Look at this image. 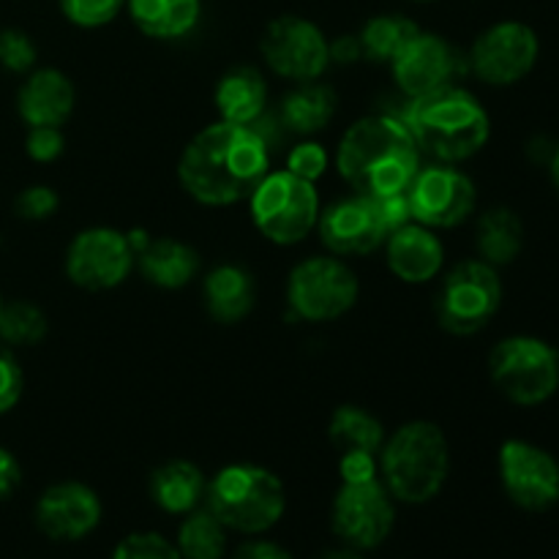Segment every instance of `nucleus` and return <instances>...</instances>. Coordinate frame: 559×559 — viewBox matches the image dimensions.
Returning a JSON list of instances; mask_svg holds the SVG:
<instances>
[{
	"instance_id": "1",
	"label": "nucleus",
	"mask_w": 559,
	"mask_h": 559,
	"mask_svg": "<svg viewBox=\"0 0 559 559\" xmlns=\"http://www.w3.org/2000/svg\"><path fill=\"white\" fill-rule=\"evenodd\" d=\"M271 173V145L257 126L216 123L191 136L178 158L186 194L207 207H227L254 194Z\"/></svg>"
},
{
	"instance_id": "2",
	"label": "nucleus",
	"mask_w": 559,
	"mask_h": 559,
	"mask_svg": "<svg viewBox=\"0 0 559 559\" xmlns=\"http://www.w3.org/2000/svg\"><path fill=\"white\" fill-rule=\"evenodd\" d=\"M420 156L424 153L402 118L366 115L344 131L336 169L355 194L382 200L407 191L420 169Z\"/></svg>"
},
{
	"instance_id": "3",
	"label": "nucleus",
	"mask_w": 559,
	"mask_h": 559,
	"mask_svg": "<svg viewBox=\"0 0 559 559\" xmlns=\"http://www.w3.org/2000/svg\"><path fill=\"white\" fill-rule=\"evenodd\" d=\"M420 153L437 164H462L478 156L491 136V118L478 96L459 85L440 87L429 96L409 98L402 115Z\"/></svg>"
},
{
	"instance_id": "4",
	"label": "nucleus",
	"mask_w": 559,
	"mask_h": 559,
	"mask_svg": "<svg viewBox=\"0 0 559 559\" xmlns=\"http://www.w3.org/2000/svg\"><path fill=\"white\" fill-rule=\"evenodd\" d=\"M380 478L391 497L404 506L435 500L451 475V448L445 431L431 420L399 426L380 451Z\"/></svg>"
},
{
	"instance_id": "5",
	"label": "nucleus",
	"mask_w": 559,
	"mask_h": 559,
	"mask_svg": "<svg viewBox=\"0 0 559 559\" xmlns=\"http://www.w3.org/2000/svg\"><path fill=\"white\" fill-rule=\"evenodd\" d=\"M205 508L233 533L262 535L282 522L287 491L282 478L267 467L227 464L207 480Z\"/></svg>"
},
{
	"instance_id": "6",
	"label": "nucleus",
	"mask_w": 559,
	"mask_h": 559,
	"mask_svg": "<svg viewBox=\"0 0 559 559\" xmlns=\"http://www.w3.org/2000/svg\"><path fill=\"white\" fill-rule=\"evenodd\" d=\"M489 377L516 407H540L559 388V353L538 336H508L491 349Z\"/></svg>"
},
{
	"instance_id": "7",
	"label": "nucleus",
	"mask_w": 559,
	"mask_h": 559,
	"mask_svg": "<svg viewBox=\"0 0 559 559\" xmlns=\"http://www.w3.org/2000/svg\"><path fill=\"white\" fill-rule=\"evenodd\" d=\"M249 205L254 227L262 238L276 246L300 243L320 222L317 186L287 169L267 173L249 197Z\"/></svg>"
},
{
	"instance_id": "8",
	"label": "nucleus",
	"mask_w": 559,
	"mask_h": 559,
	"mask_svg": "<svg viewBox=\"0 0 559 559\" xmlns=\"http://www.w3.org/2000/svg\"><path fill=\"white\" fill-rule=\"evenodd\" d=\"M500 306L502 282L497 267L484 260H464L442 278L435 314L451 336H475L495 320Z\"/></svg>"
},
{
	"instance_id": "9",
	"label": "nucleus",
	"mask_w": 559,
	"mask_h": 559,
	"mask_svg": "<svg viewBox=\"0 0 559 559\" xmlns=\"http://www.w3.org/2000/svg\"><path fill=\"white\" fill-rule=\"evenodd\" d=\"M360 284L336 254L309 257L287 278V304L306 322H333L358 304Z\"/></svg>"
},
{
	"instance_id": "10",
	"label": "nucleus",
	"mask_w": 559,
	"mask_h": 559,
	"mask_svg": "<svg viewBox=\"0 0 559 559\" xmlns=\"http://www.w3.org/2000/svg\"><path fill=\"white\" fill-rule=\"evenodd\" d=\"M333 535L344 546L371 551L391 538L396 527V500L382 478L342 480L331 508Z\"/></svg>"
},
{
	"instance_id": "11",
	"label": "nucleus",
	"mask_w": 559,
	"mask_h": 559,
	"mask_svg": "<svg viewBox=\"0 0 559 559\" xmlns=\"http://www.w3.org/2000/svg\"><path fill=\"white\" fill-rule=\"evenodd\" d=\"M540 58V38L527 22L502 20L475 38L467 55V69L484 85L511 87L530 76Z\"/></svg>"
},
{
	"instance_id": "12",
	"label": "nucleus",
	"mask_w": 559,
	"mask_h": 559,
	"mask_svg": "<svg viewBox=\"0 0 559 559\" xmlns=\"http://www.w3.org/2000/svg\"><path fill=\"white\" fill-rule=\"evenodd\" d=\"M267 69L293 82H314L331 66V41L317 22L284 14L267 22L260 38Z\"/></svg>"
},
{
	"instance_id": "13",
	"label": "nucleus",
	"mask_w": 559,
	"mask_h": 559,
	"mask_svg": "<svg viewBox=\"0 0 559 559\" xmlns=\"http://www.w3.org/2000/svg\"><path fill=\"white\" fill-rule=\"evenodd\" d=\"M409 216L429 229H451L467 222L478 205V189L473 178L456 164H429L420 167L407 186Z\"/></svg>"
},
{
	"instance_id": "14",
	"label": "nucleus",
	"mask_w": 559,
	"mask_h": 559,
	"mask_svg": "<svg viewBox=\"0 0 559 559\" xmlns=\"http://www.w3.org/2000/svg\"><path fill=\"white\" fill-rule=\"evenodd\" d=\"M136 257L126 233L115 227H87L66 249V276L87 293H107L129 278Z\"/></svg>"
},
{
	"instance_id": "15",
	"label": "nucleus",
	"mask_w": 559,
	"mask_h": 559,
	"mask_svg": "<svg viewBox=\"0 0 559 559\" xmlns=\"http://www.w3.org/2000/svg\"><path fill=\"white\" fill-rule=\"evenodd\" d=\"M500 484L522 511L544 513L559 502V462L527 440H506L497 453Z\"/></svg>"
},
{
	"instance_id": "16",
	"label": "nucleus",
	"mask_w": 559,
	"mask_h": 559,
	"mask_svg": "<svg viewBox=\"0 0 559 559\" xmlns=\"http://www.w3.org/2000/svg\"><path fill=\"white\" fill-rule=\"evenodd\" d=\"M391 71L399 91L409 102V98L429 96L440 87L456 85L453 80L467 71V58L440 33L418 31V36L409 38L407 47L393 58Z\"/></svg>"
},
{
	"instance_id": "17",
	"label": "nucleus",
	"mask_w": 559,
	"mask_h": 559,
	"mask_svg": "<svg viewBox=\"0 0 559 559\" xmlns=\"http://www.w3.org/2000/svg\"><path fill=\"white\" fill-rule=\"evenodd\" d=\"M104 506L96 489L80 480H60L47 486L33 508L38 533L58 544H76L102 524Z\"/></svg>"
},
{
	"instance_id": "18",
	"label": "nucleus",
	"mask_w": 559,
	"mask_h": 559,
	"mask_svg": "<svg viewBox=\"0 0 559 559\" xmlns=\"http://www.w3.org/2000/svg\"><path fill=\"white\" fill-rule=\"evenodd\" d=\"M322 246L336 257H366L385 246L391 235L385 218H382L380 202L371 197L353 194L338 200L320 213L317 222Z\"/></svg>"
},
{
	"instance_id": "19",
	"label": "nucleus",
	"mask_w": 559,
	"mask_h": 559,
	"mask_svg": "<svg viewBox=\"0 0 559 559\" xmlns=\"http://www.w3.org/2000/svg\"><path fill=\"white\" fill-rule=\"evenodd\" d=\"M74 82L69 80V74L52 69V66L33 69L31 74H25L14 96V109L27 129L31 126H58V129H63L66 120L74 112Z\"/></svg>"
},
{
	"instance_id": "20",
	"label": "nucleus",
	"mask_w": 559,
	"mask_h": 559,
	"mask_svg": "<svg viewBox=\"0 0 559 559\" xmlns=\"http://www.w3.org/2000/svg\"><path fill=\"white\" fill-rule=\"evenodd\" d=\"M385 262L399 282L426 284L442 271L445 249L435 229L409 222L385 238Z\"/></svg>"
},
{
	"instance_id": "21",
	"label": "nucleus",
	"mask_w": 559,
	"mask_h": 559,
	"mask_svg": "<svg viewBox=\"0 0 559 559\" xmlns=\"http://www.w3.org/2000/svg\"><path fill=\"white\" fill-rule=\"evenodd\" d=\"M202 300L211 320L218 325H238L254 311L257 284L246 267L224 262L216 265L202 282Z\"/></svg>"
},
{
	"instance_id": "22",
	"label": "nucleus",
	"mask_w": 559,
	"mask_h": 559,
	"mask_svg": "<svg viewBox=\"0 0 559 559\" xmlns=\"http://www.w3.org/2000/svg\"><path fill=\"white\" fill-rule=\"evenodd\" d=\"M205 473L189 459H169L158 464L147 478V495L158 511L169 516H186L205 500Z\"/></svg>"
},
{
	"instance_id": "23",
	"label": "nucleus",
	"mask_w": 559,
	"mask_h": 559,
	"mask_svg": "<svg viewBox=\"0 0 559 559\" xmlns=\"http://www.w3.org/2000/svg\"><path fill=\"white\" fill-rule=\"evenodd\" d=\"M338 98L331 85L322 82H298V87L282 98L278 107V123L284 131L298 136H314L331 126L333 115H336Z\"/></svg>"
},
{
	"instance_id": "24",
	"label": "nucleus",
	"mask_w": 559,
	"mask_h": 559,
	"mask_svg": "<svg viewBox=\"0 0 559 559\" xmlns=\"http://www.w3.org/2000/svg\"><path fill=\"white\" fill-rule=\"evenodd\" d=\"M142 276L158 289H183L200 271V254L178 238H151L136 254Z\"/></svg>"
},
{
	"instance_id": "25",
	"label": "nucleus",
	"mask_w": 559,
	"mask_h": 559,
	"mask_svg": "<svg viewBox=\"0 0 559 559\" xmlns=\"http://www.w3.org/2000/svg\"><path fill=\"white\" fill-rule=\"evenodd\" d=\"M136 31L158 41L189 36L202 16V0H126Z\"/></svg>"
},
{
	"instance_id": "26",
	"label": "nucleus",
	"mask_w": 559,
	"mask_h": 559,
	"mask_svg": "<svg viewBox=\"0 0 559 559\" xmlns=\"http://www.w3.org/2000/svg\"><path fill=\"white\" fill-rule=\"evenodd\" d=\"M213 104H216L218 115L227 123L254 126L262 118L267 104L265 76L257 69H251V66H238V69L227 71L218 80Z\"/></svg>"
},
{
	"instance_id": "27",
	"label": "nucleus",
	"mask_w": 559,
	"mask_h": 559,
	"mask_svg": "<svg viewBox=\"0 0 559 559\" xmlns=\"http://www.w3.org/2000/svg\"><path fill=\"white\" fill-rule=\"evenodd\" d=\"M475 249L478 260L489 262L491 267L511 265L524 249V224L519 213L506 205L489 207L475 227Z\"/></svg>"
},
{
	"instance_id": "28",
	"label": "nucleus",
	"mask_w": 559,
	"mask_h": 559,
	"mask_svg": "<svg viewBox=\"0 0 559 559\" xmlns=\"http://www.w3.org/2000/svg\"><path fill=\"white\" fill-rule=\"evenodd\" d=\"M328 440H331V445L338 453H371V456H380L382 445H385V426L369 409L355 407V404H342L331 415Z\"/></svg>"
},
{
	"instance_id": "29",
	"label": "nucleus",
	"mask_w": 559,
	"mask_h": 559,
	"mask_svg": "<svg viewBox=\"0 0 559 559\" xmlns=\"http://www.w3.org/2000/svg\"><path fill=\"white\" fill-rule=\"evenodd\" d=\"M418 22L404 14H377L360 27L358 38L364 47V58L374 63H393L399 52L409 44V38L418 36Z\"/></svg>"
},
{
	"instance_id": "30",
	"label": "nucleus",
	"mask_w": 559,
	"mask_h": 559,
	"mask_svg": "<svg viewBox=\"0 0 559 559\" xmlns=\"http://www.w3.org/2000/svg\"><path fill=\"white\" fill-rule=\"evenodd\" d=\"M227 533L229 530L207 508H194L183 516L175 546L183 559H224Z\"/></svg>"
},
{
	"instance_id": "31",
	"label": "nucleus",
	"mask_w": 559,
	"mask_h": 559,
	"mask_svg": "<svg viewBox=\"0 0 559 559\" xmlns=\"http://www.w3.org/2000/svg\"><path fill=\"white\" fill-rule=\"evenodd\" d=\"M47 333L49 320L41 306L25 298L5 300L3 311H0V342L5 347H11L14 353L38 347L47 338Z\"/></svg>"
},
{
	"instance_id": "32",
	"label": "nucleus",
	"mask_w": 559,
	"mask_h": 559,
	"mask_svg": "<svg viewBox=\"0 0 559 559\" xmlns=\"http://www.w3.org/2000/svg\"><path fill=\"white\" fill-rule=\"evenodd\" d=\"M38 47L22 27H0V69L5 74L25 76L36 69Z\"/></svg>"
},
{
	"instance_id": "33",
	"label": "nucleus",
	"mask_w": 559,
	"mask_h": 559,
	"mask_svg": "<svg viewBox=\"0 0 559 559\" xmlns=\"http://www.w3.org/2000/svg\"><path fill=\"white\" fill-rule=\"evenodd\" d=\"M60 11L66 20L85 31H96V27L109 25L120 11L126 9V0H58Z\"/></svg>"
},
{
	"instance_id": "34",
	"label": "nucleus",
	"mask_w": 559,
	"mask_h": 559,
	"mask_svg": "<svg viewBox=\"0 0 559 559\" xmlns=\"http://www.w3.org/2000/svg\"><path fill=\"white\" fill-rule=\"evenodd\" d=\"M112 559H183L178 546L158 533H131L115 546Z\"/></svg>"
},
{
	"instance_id": "35",
	"label": "nucleus",
	"mask_w": 559,
	"mask_h": 559,
	"mask_svg": "<svg viewBox=\"0 0 559 559\" xmlns=\"http://www.w3.org/2000/svg\"><path fill=\"white\" fill-rule=\"evenodd\" d=\"M60 197L52 186L33 183L25 186L20 194L14 197V213L22 222H47L58 213Z\"/></svg>"
},
{
	"instance_id": "36",
	"label": "nucleus",
	"mask_w": 559,
	"mask_h": 559,
	"mask_svg": "<svg viewBox=\"0 0 559 559\" xmlns=\"http://www.w3.org/2000/svg\"><path fill=\"white\" fill-rule=\"evenodd\" d=\"M25 396V369L11 347L0 342V418L14 413Z\"/></svg>"
},
{
	"instance_id": "37",
	"label": "nucleus",
	"mask_w": 559,
	"mask_h": 559,
	"mask_svg": "<svg viewBox=\"0 0 559 559\" xmlns=\"http://www.w3.org/2000/svg\"><path fill=\"white\" fill-rule=\"evenodd\" d=\"M66 136L58 126H31L25 134V156L33 164H52L63 156Z\"/></svg>"
},
{
	"instance_id": "38",
	"label": "nucleus",
	"mask_w": 559,
	"mask_h": 559,
	"mask_svg": "<svg viewBox=\"0 0 559 559\" xmlns=\"http://www.w3.org/2000/svg\"><path fill=\"white\" fill-rule=\"evenodd\" d=\"M287 173L298 175V178L309 180V183H317V180L328 173L325 147L314 140L298 142V145L287 153Z\"/></svg>"
},
{
	"instance_id": "39",
	"label": "nucleus",
	"mask_w": 559,
	"mask_h": 559,
	"mask_svg": "<svg viewBox=\"0 0 559 559\" xmlns=\"http://www.w3.org/2000/svg\"><path fill=\"white\" fill-rule=\"evenodd\" d=\"M22 484V464L11 448L0 445V502L11 500Z\"/></svg>"
},
{
	"instance_id": "40",
	"label": "nucleus",
	"mask_w": 559,
	"mask_h": 559,
	"mask_svg": "<svg viewBox=\"0 0 559 559\" xmlns=\"http://www.w3.org/2000/svg\"><path fill=\"white\" fill-rule=\"evenodd\" d=\"M229 559H295L284 546L273 544V540H249V544L238 546Z\"/></svg>"
},
{
	"instance_id": "41",
	"label": "nucleus",
	"mask_w": 559,
	"mask_h": 559,
	"mask_svg": "<svg viewBox=\"0 0 559 559\" xmlns=\"http://www.w3.org/2000/svg\"><path fill=\"white\" fill-rule=\"evenodd\" d=\"M360 58H364V47L358 36H338L336 41H331V63L353 66Z\"/></svg>"
},
{
	"instance_id": "42",
	"label": "nucleus",
	"mask_w": 559,
	"mask_h": 559,
	"mask_svg": "<svg viewBox=\"0 0 559 559\" xmlns=\"http://www.w3.org/2000/svg\"><path fill=\"white\" fill-rule=\"evenodd\" d=\"M322 559H366L360 555L358 549H353V546H342V549H331L322 555Z\"/></svg>"
},
{
	"instance_id": "43",
	"label": "nucleus",
	"mask_w": 559,
	"mask_h": 559,
	"mask_svg": "<svg viewBox=\"0 0 559 559\" xmlns=\"http://www.w3.org/2000/svg\"><path fill=\"white\" fill-rule=\"evenodd\" d=\"M549 169H551V180H555L557 191H559V145L551 151V158H549Z\"/></svg>"
},
{
	"instance_id": "44",
	"label": "nucleus",
	"mask_w": 559,
	"mask_h": 559,
	"mask_svg": "<svg viewBox=\"0 0 559 559\" xmlns=\"http://www.w3.org/2000/svg\"><path fill=\"white\" fill-rule=\"evenodd\" d=\"M3 304H5V295H3V289H0V311H3Z\"/></svg>"
},
{
	"instance_id": "45",
	"label": "nucleus",
	"mask_w": 559,
	"mask_h": 559,
	"mask_svg": "<svg viewBox=\"0 0 559 559\" xmlns=\"http://www.w3.org/2000/svg\"><path fill=\"white\" fill-rule=\"evenodd\" d=\"M418 3H431V0H418Z\"/></svg>"
}]
</instances>
